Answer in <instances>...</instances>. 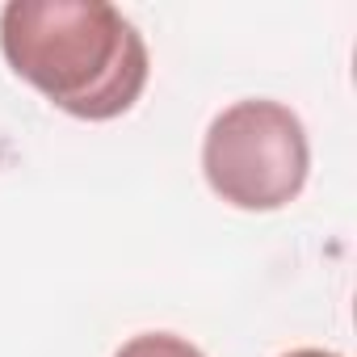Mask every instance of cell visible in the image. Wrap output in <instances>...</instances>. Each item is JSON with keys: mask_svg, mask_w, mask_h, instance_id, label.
<instances>
[{"mask_svg": "<svg viewBox=\"0 0 357 357\" xmlns=\"http://www.w3.org/2000/svg\"><path fill=\"white\" fill-rule=\"evenodd\" d=\"M0 55L80 122L122 118L151 76L143 34L105 0H9L0 9Z\"/></svg>", "mask_w": 357, "mask_h": 357, "instance_id": "6da1fadb", "label": "cell"}, {"mask_svg": "<svg viewBox=\"0 0 357 357\" xmlns=\"http://www.w3.org/2000/svg\"><path fill=\"white\" fill-rule=\"evenodd\" d=\"M202 172L215 198L236 211H282L303 194L311 172L307 126L282 101H236L206 126Z\"/></svg>", "mask_w": 357, "mask_h": 357, "instance_id": "7a4b0ae2", "label": "cell"}, {"mask_svg": "<svg viewBox=\"0 0 357 357\" xmlns=\"http://www.w3.org/2000/svg\"><path fill=\"white\" fill-rule=\"evenodd\" d=\"M114 357H206V353L176 332H139Z\"/></svg>", "mask_w": 357, "mask_h": 357, "instance_id": "3957f363", "label": "cell"}, {"mask_svg": "<svg viewBox=\"0 0 357 357\" xmlns=\"http://www.w3.org/2000/svg\"><path fill=\"white\" fill-rule=\"evenodd\" d=\"M282 357H340V353H328V349H290Z\"/></svg>", "mask_w": 357, "mask_h": 357, "instance_id": "277c9868", "label": "cell"}]
</instances>
